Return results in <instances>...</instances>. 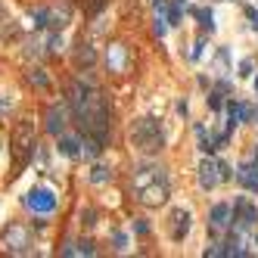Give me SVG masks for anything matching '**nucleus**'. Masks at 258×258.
<instances>
[{
    "label": "nucleus",
    "instance_id": "nucleus-34",
    "mask_svg": "<svg viewBox=\"0 0 258 258\" xmlns=\"http://www.w3.org/2000/svg\"><path fill=\"white\" fill-rule=\"evenodd\" d=\"M0 22H3V6H0Z\"/></svg>",
    "mask_w": 258,
    "mask_h": 258
},
{
    "label": "nucleus",
    "instance_id": "nucleus-2",
    "mask_svg": "<svg viewBox=\"0 0 258 258\" xmlns=\"http://www.w3.org/2000/svg\"><path fill=\"white\" fill-rule=\"evenodd\" d=\"M34 149H38V134H34V125L28 119H22L13 134H9V152H13V178L28 168V162L34 159Z\"/></svg>",
    "mask_w": 258,
    "mask_h": 258
},
{
    "label": "nucleus",
    "instance_id": "nucleus-33",
    "mask_svg": "<svg viewBox=\"0 0 258 258\" xmlns=\"http://www.w3.org/2000/svg\"><path fill=\"white\" fill-rule=\"evenodd\" d=\"M202 47H205V41H199V44L193 47V60H199V56H202Z\"/></svg>",
    "mask_w": 258,
    "mask_h": 258
},
{
    "label": "nucleus",
    "instance_id": "nucleus-9",
    "mask_svg": "<svg viewBox=\"0 0 258 258\" xmlns=\"http://www.w3.org/2000/svg\"><path fill=\"white\" fill-rule=\"evenodd\" d=\"M218 184H221V162L205 159L202 165H199V187H202V190H215Z\"/></svg>",
    "mask_w": 258,
    "mask_h": 258
},
{
    "label": "nucleus",
    "instance_id": "nucleus-30",
    "mask_svg": "<svg viewBox=\"0 0 258 258\" xmlns=\"http://www.w3.org/2000/svg\"><path fill=\"white\" fill-rule=\"evenodd\" d=\"M233 178V174H230V165H227V162H221V181H230Z\"/></svg>",
    "mask_w": 258,
    "mask_h": 258
},
{
    "label": "nucleus",
    "instance_id": "nucleus-24",
    "mask_svg": "<svg viewBox=\"0 0 258 258\" xmlns=\"http://www.w3.org/2000/svg\"><path fill=\"white\" fill-rule=\"evenodd\" d=\"M103 6H106V0H84V9H87V16H97Z\"/></svg>",
    "mask_w": 258,
    "mask_h": 258
},
{
    "label": "nucleus",
    "instance_id": "nucleus-12",
    "mask_svg": "<svg viewBox=\"0 0 258 258\" xmlns=\"http://www.w3.org/2000/svg\"><path fill=\"white\" fill-rule=\"evenodd\" d=\"M106 63H109V68H112V72H125L128 50H125L122 44H112V47H109V53H106Z\"/></svg>",
    "mask_w": 258,
    "mask_h": 258
},
{
    "label": "nucleus",
    "instance_id": "nucleus-23",
    "mask_svg": "<svg viewBox=\"0 0 258 258\" xmlns=\"http://www.w3.org/2000/svg\"><path fill=\"white\" fill-rule=\"evenodd\" d=\"M47 50H50V53H60L63 50V34L60 31H53L50 38H47Z\"/></svg>",
    "mask_w": 258,
    "mask_h": 258
},
{
    "label": "nucleus",
    "instance_id": "nucleus-29",
    "mask_svg": "<svg viewBox=\"0 0 258 258\" xmlns=\"http://www.w3.org/2000/svg\"><path fill=\"white\" fill-rule=\"evenodd\" d=\"M246 16H249V22H252V28L258 31V9H252V6H246Z\"/></svg>",
    "mask_w": 258,
    "mask_h": 258
},
{
    "label": "nucleus",
    "instance_id": "nucleus-6",
    "mask_svg": "<svg viewBox=\"0 0 258 258\" xmlns=\"http://www.w3.org/2000/svg\"><path fill=\"white\" fill-rule=\"evenodd\" d=\"M25 205L34 215H50L56 208V196H53V190H47V187H38V190H31L25 196Z\"/></svg>",
    "mask_w": 258,
    "mask_h": 258
},
{
    "label": "nucleus",
    "instance_id": "nucleus-22",
    "mask_svg": "<svg viewBox=\"0 0 258 258\" xmlns=\"http://www.w3.org/2000/svg\"><path fill=\"white\" fill-rule=\"evenodd\" d=\"M28 81H31L34 87H41V90H44L47 84H50V81H47V75L41 72V68H31V72H28Z\"/></svg>",
    "mask_w": 258,
    "mask_h": 258
},
{
    "label": "nucleus",
    "instance_id": "nucleus-31",
    "mask_svg": "<svg viewBox=\"0 0 258 258\" xmlns=\"http://www.w3.org/2000/svg\"><path fill=\"white\" fill-rule=\"evenodd\" d=\"M112 240H115V249H125V246H128V240H125V233H115V237H112Z\"/></svg>",
    "mask_w": 258,
    "mask_h": 258
},
{
    "label": "nucleus",
    "instance_id": "nucleus-4",
    "mask_svg": "<svg viewBox=\"0 0 258 258\" xmlns=\"http://www.w3.org/2000/svg\"><path fill=\"white\" fill-rule=\"evenodd\" d=\"M0 243H3V249L9 255H31L34 252L31 233H28V227H22V224H9L3 230V237H0Z\"/></svg>",
    "mask_w": 258,
    "mask_h": 258
},
{
    "label": "nucleus",
    "instance_id": "nucleus-28",
    "mask_svg": "<svg viewBox=\"0 0 258 258\" xmlns=\"http://www.w3.org/2000/svg\"><path fill=\"white\" fill-rule=\"evenodd\" d=\"M252 68H255L252 60H243V63H240V75H243V78H252Z\"/></svg>",
    "mask_w": 258,
    "mask_h": 258
},
{
    "label": "nucleus",
    "instance_id": "nucleus-21",
    "mask_svg": "<svg viewBox=\"0 0 258 258\" xmlns=\"http://www.w3.org/2000/svg\"><path fill=\"white\" fill-rule=\"evenodd\" d=\"M208 109H215V112L224 109V90H221V87H215L212 93H208Z\"/></svg>",
    "mask_w": 258,
    "mask_h": 258
},
{
    "label": "nucleus",
    "instance_id": "nucleus-19",
    "mask_svg": "<svg viewBox=\"0 0 258 258\" xmlns=\"http://www.w3.org/2000/svg\"><path fill=\"white\" fill-rule=\"evenodd\" d=\"M112 178V171L106 168V165H93V171H90V184H106Z\"/></svg>",
    "mask_w": 258,
    "mask_h": 258
},
{
    "label": "nucleus",
    "instance_id": "nucleus-36",
    "mask_svg": "<svg viewBox=\"0 0 258 258\" xmlns=\"http://www.w3.org/2000/svg\"><path fill=\"white\" fill-rule=\"evenodd\" d=\"M0 146H3V143H0Z\"/></svg>",
    "mask_w": 258,
    "mask_h": 258
},
{
    "label": "nucleus",
    "instance_id": "nucleus-14",
    "mask_svg": "<svg viewBox=\"0 0 258 258\" xmlns=\"http://www.w3.org/2000/svg\"><path fill=\"white\" fill-rule=\"evenodd\" d=\"M60 152L68 159H75L78 152H81V137H63L60 134Z\"/></svg>",
    "mask_w": 258,
    "mask_h": 258
},
{
    "label": "nucleus",
    "instance_id": "nucleus-25",
    "mask_svg": "<svg viewBox=\"0 0 258 258\" xmlns=\"http://www.w3.org/2000/svg\"><path fill=\"white\" fill-rule=\"evenodd\" d=\"M152 31H156V34H159V38H162V34H165V31H168V19H165V16H162V13L156 16V22H152Z\"/></svg>",
    "mask_w": 258,
    "mask_h": 258
},
{
    "label": "nucleus",
    "instance_id": "nucleus-10",
    "mask_svg": "<svg viewBox=\"0 0 258 258\" xmlns=\"http://www.w3.org/2000/svg\"><path fill=\"white\" fill-rule=\"evenodd\" d=\"M237 184L246 187V190H252V193H258V165L255 162H243L237 168Z\"/></svg>",
    "mask_w": 258,
    "mask_h": 258
},
{
    "label": "nucleus",
    "instance_id": "nucleus-16",
    "mask_svg": "<svg viewBox=\"0 0 258 258\" xmlns=\"http://www.w3.org/2000/svg\"><path fill=\"white\" fill-rule=\"evenodd\" d=\"M196 134H199V149H202L205 156H212V152L218 149L215 137H212V134H205V128H202V125H196Z\"/></svg>",
    "mask_w": 258,
    "mask_h": 258
},
{
    "label": "nucleus",
    "instance_id": "nucleus-32",
    "mask_svg": "<svg viewBox=\"0 0 258 258\" xmlns=\"http://www.w3.org/2000/svg\"><path fill=\"white\" fill-rule=\"evenodd\" d=\"M134 230L140 233V237H143V233H149V224H146V221H137V224H134Z\"/></svg>",
    "mask_w": 258,
    "mask_h": 258
},
{
    "label": "nucleus",
    "instance_id": "nucleus-18",
    "mask_svg": "<svg viewBox=\"0 0 258 258\" xmlns=\"http://www.w3.org/2000/svg\"><path fill=\"white\" fill-rule=\"evenodd\" d=\"M181 16H184V0H171V6L165 9L168 25H181Z\"/></svg>",
    "mask_w": 258,
    "mask_h": 258
},
{
    "label": "nucleus",
    "instance_id": "nucleus-5",
    "mask_svg": "<svg viewBox=\"0 0 258 258\" xmlns=\"http://www.w3.org/2000/svg\"><path fill=\"white\" fill-rule=\"evenodd\" d=\"M255 218H258V208L249 202L246 196H237L233 199V208H230V221L237 224V230H249L255 224Z\"/></svg>",
    "mask_w": 258,
    "mask_h": 258
},
{
    "label": "nucleus",
    "instance_id": "nucleus-11",
    "mask_svg": "<svg viewBox=\"0 0 258 258\" xmlns=\"http://www.w3.org/2000/svg\"><path fill=\"white\" fill-rule=\"evenodd\" d=\"M93 63H97V50H93L84 38H81V41L75 44V65H78V68H90Z\"/></svg>",
    "mask_w": 258,
    "mask_h": 258
},
{
    "label": "nucleus",
    "instance_id": "nucleus-1",
    "mask_svg": "<svg viewBox=\"0 0 258 258\" xmlns=\"http://www.w3.org/2000/svg\"><path fill=\"white\" fill-rule=\"evenodd\" d=\"M134 196H137V202H143L149 208L168 202V196H171L168 171L159 165H137L134 168Z\"/></svg>",
    "mask_w": 258,
    "mask_h": 258
},
{
    "label": "nucleus",
    "instance_id": "nucleus-7",
    "mask_svg": "<svg viewBox=\"0 0 258 258\" xmlns=\"http://www.w3.org/2000/svg\"><path fill=\"white\" fill-rule=\"evenodd\" d=\"M190 212H187V208H174L171 212V218H168V233H171V240L174 243H181L187 233H190Z\"/></svg>",
    "mask_w": 258,
    "mask_h": 258
},
{
    "label": "nucleus",
    "instance_id": "nucleus-13",
    "mask_svg": "<svg viewBox=\"0 0 258 258\" xmlns=\"http://www.w3.org/2000/svg\"><path fill=\"white\" fill-rule=\"evenodd\" d=\"M208 221H212V230H224L230 224V205L227 202H218L212 208V215H208Z\"/></svg>",
    "mask_w": 258,
    "mask_h": 258
},
{
    "label": "nucleus",
    "instance_id": "nucleus-27",
    "mask_svg": "<svg viewBox=\"0 0 258 258\" xmlns=\"http://www.w3.org/2000/svg\"><path fill=\"white\" fill-rule=\"evenodd\" d=\"M97 249H93V240H84V243H78V255H93Z\"/></svg>",
    "mask_w": 258,
    "mask_h": 258
},
{
    "label": "nucleus",
    "instance_id": "nucleus-3",
    "mask_svg": "<svg viewBox=\"0 0 258 258\" xmlns=\"http://www.w3.org/2000/svg\"><path fill=\"white\" fill-rule=\"evenodd\" d=\"M131 143H134L140 152H146V156H156V152L165 146V134H162V125L152 119V115H146V119L134 122V128H131Z\"/></svg>",
    "mask_w": 258,
    "mask_h": 258
},
{
    "label": "nucleus",
    "instance_id": "nucleus-15",
    "mask_svg": "<svg viewBox=\"0 0 258 258\" xmlns=\"http://www.w3.org/2000/svg\"><path fill=\"white\" fill-rule=\"evenodd\" d=\"M68 6H63V9H50V25L47 28H53V31H63L65 25H68Z\"/></svg>",
    "mask_w": 258,
    "mask_h": 258
},
{
    "label": "nucleus",
    "instance_id": "nucleus-17",
    "mask_svg": "<svg viewBox=\"0 0 258 258\" xmlns=\"http://www.w3.org/2000/svg\"><path fill=\"white\" fill-rule=\"evenodd\" d=\"M190 13H193V16L199 19V25H202V28H205L208 34H212V31H215V16H212V9H196V6H193V9H190Z\"/></svg>",
    "mask_w": 258,
    "mask_h": 258
},
{
    "label": "nucleus",
    "instance_id": "nucleus-20",
    "mask_svg": "<svg viewBox=\"0 0 258 258\" xmlns=\"http://www.w3.org/2000/svg\"><path fill=\"white\" fill-rule=\"evenodd\" d=\"M31 19H34V28H47V25H50V9H47V6L34 9V13H31Z\"/></svg>",
    "mask_w": 258,
    "mask_h": 258
},
{
    "label": "nucleus",
    "instance_id": "nucleus-26",
    "mask_svg": "<svg viewBox=\"0 0 258 258\" xmlns=\"http://www.w3.org/2000/svg\"><path fill=\"white\" fill-rule=\"evenodd\" d=\"M93 218H97V212H93V208H84V212H81V224H84V227H93V224H97Z\"/></svg>",
    "mask_w": 258,
    "mask_h": 258
},
{
    "label": "nucleus",
    "instance_id": "nucleus-35",
    "mask_svg": "<svg viewBox=\"0 0 258 258\" xmlns=\"http://www.w3.org/2000/svg\"><path fill=\"white\" fill-rule=\"evenodd\" d=\"M255 90H258V78H255Z\"/></svg>",
    "mask_w": 258,
    "mask_h": 258
},
{
    "label": "nucleus",
    "instance_id": "nucleus-8",
    "mask_svg": "<svg viewBox=\"0 0 258 258\" xmlns=\"http://www.w3.org/2000/svg\"><path fill=\"white\" fill-rule=\"evenodd\" d=\"M44 122H47V131H50L53 137H60L65 131V122H68V109L60 106V103H53V106H47V115H44Z\"/></svg>",
    "mask_w": 258,
    "mask_h": 258
}]
</instances>
